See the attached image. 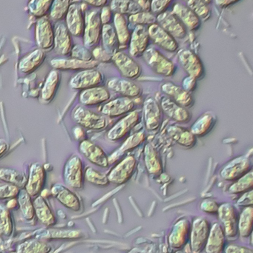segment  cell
I'll return each instance as SVG.
<instances>
[{
	"label": "cell",
	"instance_id": "1",
	"mask_svg": "<svg viewBox=\"0 0 253 253\" xmlns=\"http://www.w3.org/2000/svg\"><path fill=\"white\" fill-rule=\"evenodd\" d=\"M144 60L154 73L163 77H170L176 71L175 65L172 61L163 56L155 48H149L144 52Z\"/></svg>",
	"mask_w": 253,
	"mask_h": 253
},
{
	"label": "cell",
	"instance_id": "2",
	"mask_svg": "<svg viewBox=\"0 0 253 253\" xmlns=\"http://www.w3.org/2000/svg\"><path fill=\"white\" fill-rule=\"evenodd\" d=\"M136 165L134 156H127L111 169L108 175V181L117 185L125 184L133 175Z\"/></svg>",
	"mask_w": 253,
	"mask_h": 253
},
{
	"label": "cell",
	"instance_id": "3",
	"mask_svg": "<svg viewBox=\"0 0 253 253\" xmlns=\"http://www.w3.org/2000/svg\"><path fill=\"white\" fill-rule=\"evenodd\" d=\"M73 118L80 126L90 129H103L106 126L105 117L95 114L83 107H77L73 112Z\"/></svg>",
	"mask_w": 253,
	"mask_h": 253
},
{
	"label": "cell",
	"instance_id": "4",
	"mask_svg": "<svg viewBox=\"0 0 253 253\" xmlns=\"http://www.w3.org/2000/svg\"><path fill=\"white\" fill-rule=\"evenodd\" d=\"M111 60L124 78L135 80L141 75V66L126 53L117 52L113 55Z\"/></svg>",
	"mask_w": 253,
	"mask_h": 253
},
{
	"label": "cell",
	"instance_id": "5",
	"mask_svg": "<svg viewBox=\"0 0 253 253\" xmlns=\"http://www.w3.org/2000/svg\"><path fill=\"white\" fill-rule=\"evenodd\" d=\"M180 63L186 72L195 79H201L204 74V68L199 56L190 50H181L178 53Z\"/></svg>",
	"mask_w": 253,
	"mask_h": 253
},
{
	"label": "cell",
	"instance_id": "6",
	"mask_svg": "<svg viewBox=\"0 0 253 253\" xmlns=\"http://www.w3.org/2000/svg\"><path fill=\"white\" fill-rule=\"evenodd\" d=\"M141 114L139 111H135L129 113L127 116L117 123L107 134V137L111 141L121 139L131 129L139 123Z\"/></svg>",
	"mask_w": 253,
	"mask_h": 253
},
{
	"label": "cell",
	"instance_id": "7",
	"mask_svg": "<svg viewBox=\"0 0 253 253\" xmlns=\"http://www.w3.org/2000/svg\"><path fill=\"white\" fill-rule=\"evenodd\" d=\"M103 81V76L96 70H85L79 73L72 79L71 85L77 90H86L92 87H98Z\"/></svg>",
	"mask_w": 253,
	"mask_h": 253
},
{
	"label": "cell",
	"instance_id": "8",
	"mask_svg": "<svg viewBox=\"0 0 253 253\" xmlns=\"http://www.w3.org/2000/svg\"><path fill=\"white\" fill-rule=\"evenodd\" d=\"M251 170V163L246 157H239L228 164L221 172L226 181H237Z\"/></svg>",
	"mask_w": 253,
	"mask_h": 253
},
{
	"label": "cell",
	"instance_id": "9",
	"mask_svg": "<svg viewBox=\"0 0 253 253\" xmlns=\"http://www.w3.org/2000/svg\"><path fill=\"white\" fill-rule=\"evenodd\" d=\"M157 20L160 26L175 38L184 39L187 36V30L181 21L173 13H160Z\"/></svg>",
	"mask_w": 253,
	"mask_h": 253
},
{
	"label": "cell",
	"instance_id": "10",
	"mask_svg": "<svg viewBox=\"0 0 253 253\" xmlns=\"http://www.w3.org/2000/svg\"><path fill=\"white\" fill-rule=\"evenodd\" d=\"M148 33L150 39L164 50L169 52H175L178 50V44L175 38L157 24L150 25Z\"/></svg>",
	"mask_w": 253,
	"mask_h": 253
},
{
	"label": "cell",
	"instance_id": "11",
	"mask_svg": "<svg viewBox=\"0 0 253 253\" xmlns=\"http://www.w3.org/2000/svg\"><path fill=\"white\" fill-rule=\"evenodd\" d=\"M135 102L127 97H120L108 102L102 107V114L107 117L114 118L129 114L135 108Z\"/></svg>",
	"mask_w": 253,
	"mask_h": 253
},
{
	"label": "cell",
	"instance_id": "12",
	"mask_svg": "<svg viewBox=\"0 0 253 253\" xmlns=\"http://www.w3.org/2000/svg\"><path fill=\"white\" fill-rule=\"evenodd\" d=\"M83 164L77 156L70 159L65 165V178L68 185L74 188H81L83 184Z\"/></svg>",
	"mask_w": 253,
	"mask_h": 253
},
{
	"label": "cell",
	"instance_id": "13",
	"mask_svg": "<svg viewBox=\"0 0 253 253\" xmlns=\"http://www.w3.org/2000/svg\"><path fill=\"white\" fill-rule=\"evenodd\" d=\"M80 152L87 158L92 164L101 168L108 166V159L102 148L89 140L82 141L80 146Z\"/></svg>",
	"mask_w": 253,
	"mask_h": 253
},
{
	"label": "cell",
	"instance_id": "14",
	"mask_svg": "<svg viewBox=\"0 0 253 253\" xmlns=\"http://www.w3.org/2000/svg\"><path fill=\"white\" fill-rule=\"evenodd\" d=\"M160 106L166 115L177 123H188L191 119V114L187 108L178 105L168 96L162 98Z\"/></svg>",
	"mask_w": 253,
	"mask_h": 253
},
{
	"label": "cell",
	"instance_id": "15",
	"mask_svg": "<svg viewBox=\"0 0 253 253\" xmlns=\"http://www.w3.org/2000/svg\"><path fill=\"white\" fill-rule=\"evenodd\" d=\"M130 54L138 57L143 56L150 43L148 30L144 25H138L130 39Z\"/></svg>",
	"mask_w": 253,
	"mask_h": 253
},
{
	"label": "cell",
	"instance_id": "16",
	"mask_svg": "<svg viewBox=\"0 0 253 253\" xmlns=\"http://www.w3.org/2000/svg\"><path fill=\"white\" fill-rule=\"evenodd\" d=\"M110 90L122 95L123 97L129 99L138 97L142 93V88L134 82L129 80L114 78L108 83Z\"/></svg>",
	"mask_w": 253,
	"mask_h": 253
},
{
	"label": "cell",
	"instance_id": "17",
	"mask_svg": "<svg viewBox=\"0 0 253 253\" xmlns=\"http://www.w3.org/2000/svg\"><path fill=\"white\" fill-rule=\"evenodd\" d=\"M162 90L168 97L185 108H191L195 104L194 99L189 92L172 83H164Z\"/></svg>",
	"mask_w": 253,
	"mask_h": 253
},
{
	"label": "cell",
	"instance_id": "18",
	"mask_svg": "<svg viewBox=\"0 0 253 253\" xmlns=\"http://www.w3.org/2000/svg\"><path fill=\"white\" fill-rule=\"evenodd\" d=\"M144 119L149 130L158 129L162 122V112L158 104L152 99H147L144 104Z\"/></svg>",
	"mask_w": 253,
	"mask_h": 253
},
{
	"label": "cell",
	"instance_id": "19",
	"mask_svg": "<svg viewBox=\"0 0 253 253\" xmlns=\"http://www.w3.org/2000/svg\"><path fill=\"white\" fill-rule=\"evenodd\" d=\"M102 31V22L101 16L97 12H92L87 19L85 43L86 46L92 47L98 42Z\"/></svg>",
	"mask_w": 253,
	"mask_h": 253
},
{
	"label": "cell",
	"instance_id": "20",
	"mask_svg": "<svg viewBox=\"0 0 253 253\" xmlns=\"http://www.w3.org/2000/svg\"><path fill=\"white\" fill-rule=\"evenodd\" d=\"M110 93L106 88L95 87L86 89L82 92L80 96V102L86 106L101 105L109 100Z\"/></svg>",
	"mask_w": 253,
	"mask_h": 253
},
{
	"label": "cell",
	"instance_id": "21",
	"mask_svg": "<svg viewBox=\"0 0 253 253\" xmlns=\"http://www.w3.org/2000/svg\"><path fill=\"white\" fill-rule=\"evenodd\" d=\"M173 13L190 31H196L201 26L200 18L187 6L181 4H175Z\"/></svg>",
	"mask_w": 253,
	"mask_h": 253
},
{
	"label": "cell",
	"instance_id": "22",
	"mask_svg": "<svg viewBox=\"0 0 253 253\" xmlns=\"http://www.w3.org/2000/svg\"><path fill=\"white\" fill-rule=\"evenodd\" d=\"M44 169L41 165L35 164L31 167L30 178L27 184V193L31 196H35L41 192L44 185Z\"/></svg>",
	"mask_w": 253,
	"mask_h": 253
},
{
	"label": "cell",
	"instance_id": "23",
	"mask_svg": "<svg viewBox=\"0 0 253 253\" xmlns=\"http://www.w3.org/2000/svg\"><path fill=\"white\" fill-rule=\"evenodd\" d=\"M146 167L150 174L159 175L163 172V165L158 152L150 144H147L144 150Z\"/></svg>",
	"mask_w": 253,
	"mask_h": 253
},
{
	"label": "cell",
	"instance_id": "24",
	"mask_svg": "<svg viewBox=\"0 0 253 253\" xmlns=\"http://www.w3.org/2000/svg\"><path fill=\"white\" fill-rule=\"evenodd\" d=\"M169 135L179 145L192 147L196 144V136L190 130L180 126H172L168 129Z\"/></svg>",
	"mask_w": 253,
	"mask_h": 253
},
{
	"label": "cell",
	"instance_id": "25",
	"mask_svg": "<svg viewBox=\"0 0 253 253\" xmlns=\"http://www.w3.org/2000/svg\"><path fill=\"white\" fill-rule=\"evenodd\" d=\"M52 65L61 70H89L94 69L98 65L97 61H83L80 59L71 60H53Z\"/></svg>",
	"mask_w": 253,
	"mask_h": 253
},
{
	"label": "cell",
	"instance_id": "26",
	"mask_svg": "<svg viewBox=\"0 0 253 253\" xmlns=\"http://www.w3.org/2000/svg\"><path fill=\"white\" fill-rule=\"evenodd\" d=\"M114 25L119 42V48H126L130 42L131 35L124 16L120 13L114 16Z\"/></svg>",
	"mask_w": 253,
	"mask_h": 253
},
{
	"label": "cell",
	"instance_id": "27",
	"mask_svg": "<svg viewBox=\"0 0 253 253\" xmlns=\"http://www.w3.org/2000/svg\"><path fill=\"white\" fill-rule=\"evenodd\" d=\"M68 23L70 31L76 36H80L84 29V18L83 10L79 6L73 5L69 10Z\"/></svg>",
	"mask_w": 253,
	"mask_h": 253
},
{
	"label": "cell",
	"instance_id": "28",
	"mask_svg": "<svg viewBox=\"0 0 253 253\" xmlns=\"http://www.w3.org/2000/svg\"><path fill=\"white\" fill-rule=\"evenodd\" d=\"M215 124V117L211 114H205L193 125L190 131L196 136L203 137L210 132Z\"/></svg>",
	"mask_w": 253,
	"mask_h": 253
},
{
	"label": "cell",
	"instance_id": "29",
	"mask_svg": "<svg viewBox=\"0 0 253 253\" xmlns=\"http://www.w3.org/2000/svg\"><path fill=\"white\" fill-rule=\"evenodd\" d=\"M53 193L56 195L59 202L67 208L74 211H78L80 209V204L78 198L68 189L62 186H57L53 189Z\"/></svg>",
	"mask_w": 253,
	"mask_h": 253
},
{
	"label": "cell",
	"instance_id": "30",
	"mask_svg": "<svg viewBox=\"0 0 253 253\" xmlns=\"http://www.w3.org/2000/svg\"><path fill=\"white\" fill-rule=\"evenodd\" d=\"M102 34L105 50L113 56L119 49V42L116 31L111 25L107 24L102 27Z\"/></svg>",
	"mask_w": 253,
	"mask_h": 253
},
{
	"label": "cell",
	"instance_id": "31",
	"mask_svg": "<svg viewBox=\"0 0 253 253\" xmlns=\"http://www.w3.org/2000/svg\"><path fill=\"white\" fill-rule=\"evenodd\" d=\"M37 39L40 47L43 49H49L53 44V34L51 29L50 22L41 20L39 22Z\"/></svg>",
	"mask_w": 253,
	"mask_h": 253
},
{
	"label": "cell",
	"instance_id": "32",
	"mask_svg": "<svg viewBox=\"0 0 253 253\" xmlns=\"http://www.w3.org/2000/svg\"><path fill=\"white\" fill-rule=\"evenodd\" d=\"M111 10L120 14H135L141 12V7L131 0H113Z\"/></svg>",
	"mask_w": 253,
	"mask_h": 253
},
{
	"label": "cell",
	"instance_id": "33",
	"mask_svg": "<svg viewBox=\"0 0 253 253\" xmlns=\"http://www.w3.org/2000/svg\"><path fill=\"white\" fill-rule=\"evenodd\" d=\"M44 58L45 55L43 52L40 50L34 51L32 54L30 55L21 62L19 65L20 71L25 74L32 72L41 65L42 62L44 60Z\"/></svg>",
	"mask_w": 253,
	"mask_h": 253
},
{
	"label": "cell",
	"instance_id": "34",
	"mask_svg": "<svg viewBox=\"0 0 253 253\" xmlns=\"http://www.w3.org/2000/svg\"><path fill=\"white\" fill-rule=\"evenodd\" d=\"M55 43H56V50L58 53L65 55L71 51V38L65 27L59 26V28H57Z\"/></svg>",
	"mask_w": 253,
	"mask_h": 253
},
{
	"label": "cell",
	"instance_id": "35",
	"mask_svg": "<svg viewBox=\"0 0 253 253\" xmlns=\"http://www.w3.org/2000/svg\"><path fill=\"white\" fill-rule=\"evenodd\" d=\"M59 83V76L57 72L51 73L48 77L47 81L45 84L42 91V97L46 102H50L53 98Z\"/></svg>",
	"mask_w": 253,
	"mask_h": 253
},
{
	"label": "cell",
	"instance_id": "36",
	"mask_svg": "<svg viewBox=\"0 0 253 253\" xmlns=\"http://www.w3.org/2000/svg\"><path fill=\"white\" fill-rule=\"evenodd\" d=\"M34 208L38 218L47 225H51L54 222V218L43 198L39 197L34 202Z\"/></svg>",
	"mask_w": 253,
	"mask_h": 253
},
{
	"label": "cell",
	"instance_id": "37",
	"mask_svg": "<svg viewBox=\"0 0 253 253\" xmlns=\"http://www.w3.org/2000/svg\"><path fill=\"white\" fill-rule=\"evenodd\" d=\"M253 172L252 170L245 174L242 178L236 181L230 187V191L233 193H240L248 191L253 188Z\"/></svg>",
	"mask_w": 253,
	"mask_h": 253
},
{
	"label": "cell",
	"instance_id": "38",
	"mask_svg": "<svg viewBox=\"0 0 253 253\" xmlns=\"http://www.w3.org/2000/svg\"><path fill=\"white\" fill-rule=\"evenodd\" d=\"M190 10L198 15L202 20L206 21L211 16L210 10L203 0H186Z\"/></svg>",
	"mask_w": 253,
	"mask_h": 253
},
{
	"label": "cell",
	"instance_id": "39",
	"mask_svg": "<svg viewBox=\"0 0 253 253\" xmlns=\"http://www.w3.org/2000/svg\"><path fill=\"white\" fill-rule=\"evenodd\" d=\"M0 178L19 187H22L26 182L25 175L13 169H0Z\"/></svg>",
	"mask_w": 253,
	"mask_h": 253
},
{
	"label": "cell",
	"instance_id": "40",
	"mask_svg": "<svg viewBox=\"0 0 253 253\" xmlns=\"http://www.w3.org/2000/svg\"><path fill=\"white\" fill-rule=\"evenodd\" d=\"M85 176L89 182L95 184V185L103 186L104 187V186H107L109 184L108 176L92 168L86 169Z\"/></svg>",
	"mask_w": 253,
	"mask_h": 253
},
{
	"label": "cell",
	"instance_id": "41",
	"mask_svg": "<svg viewBox=\"0 0 253 253\" xmlns=\"http://www.w3.org/2000/svg\"><path fill=\"white\" fill-rule=\"evenodd\" d=\"M129 21L132 23L138 25H153L155 24L157 19L152 13L150 12H139L135 14L131 15Z\"/></svg>",
	"mask_w": 253,
	"mask_h": 253
},
{
	"label": "cell",
	"instance_id": "42",
	"mask_svg": "<svg viewBox=\"0 0 253 253\" xmlns=\"http://www.w3.org/2000/svg\"><path fill=\"white\" fill-rule=\"evenodd\" d=\"M146 139V135L144 132H138L129 137L124 144L120 147V152L129 151L138 147L139 144H142Z\"/></svg>",
	"mask_w": 253,
	"mask_h": 253
},
{
	"label": "cell",
	"instance_id": "43",
	"mask_svg": "<svg viewBox=\"0 0 253 253\" xmlns=\"http://www.w3.org/2000/svg\"><path fill=\"white\" fill-rule=\"evenodd\" d=\"M19 205L24 215L28 219H31L34 216V207L30 199V195L26 191H22L19 196Z\"/></svg>",
	"mask_w": 253,
	"mask_h": 253
},
{
	"label": "cell",
	"instance_id": "44",
	"mask_svg": "<svg viewBox=\"0 0 253 253\" xmlns=\"http://www.w3.org/2000/svg\"><path fill=\"white\" fill-rule=\"evenodd\" d=\"M50 248L45 244L37 242H30L20 247V253H46Z\"/></svg>",
	"mask_w": 253,
	"mask_h": 253
},
{
	"label": "cell",
	"instance_id": "45",
	"mask_svg": "<svg viewBox=\"0 0 253 253\" xmlns=\"http://www.w3.org/2000/svg\"><path fill=\"white\" fill-rule=\"evenodd\" d=\"M253 221V209L247 208L241 216V233L246 236L251 231V227Z\"/></svg>",
	"mask_w": 253,
	"mask_h": 253
},
{
	"label": "cell",
	"instance_id": "46",
	"mask_svg": "<svg viewBox=\"0 0 253 253\" xmlns=\"http://www.w3.org/2000/svg\"><path fill=\"white\" fill-rule=\"evenodd\" d=\"M70 0H56L52 10V16L56 19H60L65 14L68 9Z\"/></svg>",
	"mask_w": 253,
	"mask_h": 253
},
{
	"label": "cell",
	"instance_id": "47",
	"mask_svg": "<svg viewBox=\"0 0 253 253\" xmlns=\"http://www.w3.org/2000/svg\"><path fill=\"white\" fill-rule=\"evenodd\" d=\"M19 194V189L12 184H0V199L16 197Z\"/></svg>",
	"mask_w": 253,
	"mask_h": 253
},
{
	"label": "cell",
	"instance_id": "48",
	"mask_svg": "<svg viewBox=\"0 0 253 253\" xmlns=\"http://www.w3.org/2000/svg\"><path fill=\"white\" fill-rule=\"evenodd\" d=\"M10 227L11 225L8 212L5 208L0 206V229H1L6 234H8L11 231Z\"/></svg>",
	"mask_w": 253,
	"mask_h": 253
},
{
	"label": "cell",
	"instance_id": "49",
	"mask_svg": "<svg viewBox=\"0 0 253 253\" xmlns=\"http://www.w3.org/2000/svg\"><path fill=\"white\" fill-rule=\"evenodd\" d=\"M173 0H152L151 1V10L155 13H162L169 7Z\"/></svg>",
	"mask_w": 253,
	"mask_h": 253
},
{
	"label": "cell",
	"instance_id": "50",
	"mask_svg": "<svg viewBox=\"0 0 253 253\" xmlns=\"http://www.w3.org/2000/svg\"><path fill=\"white\" fill-rule=\"evenodd\" d=\"M51 0H35L31 4L32 10L36 14H42L46 13L48 7H49Z\"/></svg>",
	"mask_w": 253,
	"mask_h": 253
},
{
	"label": "cell",
	"instance_id": "51",
	"mask_svg": "<svg viewBox=\"0 0 253 253\" xmlns=\"http://www.w3.org/2000/svg\"><path fill=\"white\" fill-rule=\"evenodd\" d=\"M73 56L77 59L83 61L92 60V56L87 49L83 47H76L73 50Z\"/></svg>",
	"mask_w": 253,
	"mask_h": 253
},
{
	"label": "cell",
	"instance_id": "52",
	"mask_svg": "<svg viewBox=\"0 0 253 253\" xmlns=\"http://www.w3.org/2000/svg\"><path fill=\"white\" fill-rule=\"evenodd\" d=\"M93 54L95 59L101 62H108L112 59V55L108 53L105 49L101 48V47L95 49Z\"/></svg>",
	"mask_w": 253,
	"mask_h": 253
},
{
	"label": "cell",
	"instance_id": "53",
	"mask_svg": "<svg viewBox=\"0 0 253 253\" xmlns=\"http://www.w3.org/2000/svg\"><path fill=\"white\" fill-rule=\"evenodd\" d=\"M196 86H197V82H196V79H195L193 77H187L184 79V82H183V89L186 90V91L191 93V92L194 91L196 90Z\"/></svg>",
	"mask_w": 253,
	"mask_h": 253
},
{
	"label": "cell",
	"instance_id": "54",
	"mask_svg": "<svg viewBox=\"0 0 253 253\" xmlns=\"http://www.w3.org/2000/svg\"><path fill=\"white\" fill-rule=\"evenodd\" d=\"M202 209L207 212H215L218 211V205L212 201L206 200L202 203Z\"/></svg>",
	"mask_w": 253,
	"mask_h": 253
},
{
	"label": "cell",
	"instance_id": "55",
	"mask_svg": "<svg viewBox=\"0 0 253 253\" xmlns=\"http://www.w3.org/2000/svg\"><path fill=\"white\" fill-rule=\"evenodd\" d=\"M111 10L110 7H105L102 9V14H101V22L104 25H107L111 21Z\"/></svg>",
	"mask_w": 253,
	"mask_h": 253
},
{
	"label": "cell",
	"instance_id": "56",
	"mask_svg": "<svg viewBox=\"0 0 253 253\" xmlns=\"http://www.w3.org/2000/svg\"><path fill=\"white\" fill-rule=\"evenodd\" d=\"M220 233H221V231L218 232V236H215V238L211 236L210 242H209V244L210 246L208 247V248H209V247L212 245V246H215V248H217L218 251L220 249V246H221V244H222L223 239H224L222 236H219Z\"/></svg>",
	"mask_w": 253,
	"mask_h": 253
},
{
	"label": "cell",
	"instance_id": "57",
	"mask_svg": "<svg viewBox=\"0 0 253 253\" xmlns=\"http://www.w3.org/2000/svg\"><path fill=\"white\" fill-rule=\"evenodd\" d=\"M239 205H252L253 204V190H250L248 193L245 194L243 197L241 198L240 200L239 201Z\"/></svg>",
	"mask_w": 253,
	"mask_h": 253
},
{
	"label": "cell",
	"instance_id": "58",
	"mask_svg": "<svg viewBox=\"0 0 253 253\" xmlns=\"http://www.w3.org/2000/svg\"><path fill=\"white\" fill-rule=\"evenodd\" d=\"M151 0H135V2L141 7V10L150 12L151 10Z\"/></svg>",
	"mask_w": 253,
	"mask_h": 253
},
{
	"label": "cell",
	"instance_id": "59",
	"mask_svg": "<svg viewBox=\"0 0 253 253\" xmlns=\"http://www.w3.org/2000/svg\"><path fill=\"white\" fill-rule=\"evenodd\" d=\"M239 0H215L217 5L221 7H226L239 1Z\"/></svg>",
	"mask_w": 253,
	"mask_h": 253
},
{
	"label": "cell",
	"instance_id": "60",
	"mask_svg": "<svg viewBox=\"0 0 253 253\" xmlns=\"http://www.w3.org/2000/svg\"><path fill=\"white\" fill-rule=\"evenodd\" d=\"M85 1L96 7H102L106 4L108 0H85Z\"/></svg>",
	"mask_w": 253,
	"mask_h": 253
},
{
	"label": "cell",
	"instance_id": "61",
	"mask_svg": "<svg viewBox=\"0 0 253 253\" xmlns=\"http://www.w3.org/2000/svg\"><path fill=\"white\" fill-rule=\"evenodd\" d=\"M8 149V144L4 140L0 139V156L4 154Z\"/></svg>",
	"mask_w": 253,
	"mask_h": 253
}]
</instances>
